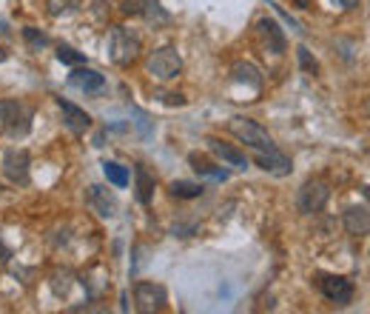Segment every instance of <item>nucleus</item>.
<instances>
[{
	"label": "nucleus",
	"instance_id": "473e14b6",
	"mask_svg": "<svg viewBox=\"0 0 370 314\" xmlns=\"http://www.w3.org/2000/svg\"><path fill=\"white\" fill-rule=\"evenodd\" d=\"M0 60H6V52H4V49H0Z\"/></svg>",
	"mask_w": 370,
	"mask_h": 314
},
{
	"label": "nucleus",
	"instance_id": "20e7f679",
	"mask_svg": "<svg viewBox=\"0 0 370 314\" xmlns=\"http://www.w3.org/2000/svg\"><path fill=\"white\" fill-rule=\"evenodd\" d=\"M134 305L140 314H154V311H165L168 305V291L162 283L154 280H140L134 286Z\"/></svg>",
	"mask_w": 370,
	"mask_h": 314
},
{
	"label": "nucleus",
	"instance_id": "6ab92c4d",
	"mask_svg": "<svg viewBox=\"0 0 370 314\" xmlns=\"http://www.w3.org/2000/svg\"><path fill=\"white\" fill-rule=\"evenodd\" d=\"M168 192H171V197H176V200H194V197H203V186L200 183H191V180H174L171 186H168Z\"/></svg>",
	"mask_w": 370,
	"mask_h": 314
},
{
	"label": "nucleus",
	"instance_id": "c756f323",
	"mask_svg": "<svg viewBox=\"0 0 370 314\" xmlns=\"http://www.w3.org/2000/svg\"><path fill=\"white\" fill-rule=\"evenodd\" d=\"M336 4H339L342 9H356V6L361 4V0H336Z\"/></svg>",
	"mask_w": 370,
	"mask_h": 314
},
{
	"label": "nucleus",
	"instance_id": "9b49d317",
	"mask_svg": "<svg viewBox=\"0 0 370 314\" xmlns=\"http://www.w3.org/2000/svg\"><path fill=\"white\" fill-rule=\"evenodd\" d=\"M342 226H344V232L350 237H364L370 232V212H367V206H350V209H344Z\"/></svg>",
	"mask_w": 370,
	"mask_h": 314
},
{
	"label": "nucleus",
	"instance_id": "5701e85b",
	"mask_svg": "<svg viewBox=\"0 0 370 314\" xmlns=\"http://www.w3.org/2000/svg\"><path fill=\"white\" fill-rule=\"evenodd\" d=\"M23 40H26L29 49H35V52H40V49L49 46V38H46L40 29H35V26H26V29H23Z\"/></svg>",
	"mask_w": 370,
	"mask_h": 314
},
{
	"label": "nucleus",
	"instance_id": "c85d7f7f",
	"mask_svg": "<svg viewBox=\"0 0 370 314\" xmlns=\"http://www.w3.org/2000/svg\"><path fill=\"white\" fill-rule=\"evenodd\" d=\"M12 260V249L4 246V240H0V263H9Z\"/></svg>",
	"mask_w": 370,
	"mask_h": 314
},
{
	"label": "nucleus",
	"instance_id": "a878e982",
	"mask_svg": "<svg viewBox=\"0 0 370 314\" xmlns=\"http://www.w3.org/2000/svg\"><path fill=\"white\" fill-rule=\"evenodd\" d=\"M154 4V0H123V15H131V18H142L145 9Z\"/></svg>",
	"mask_w": 370,
	"mask_h": 314
},
{
	"label": "nucleus",
	"instance_id": "cd10ccee",
	"mask_svg": "<svg viewBox=\"0 0 370 314\" xmlns=\"http://www.w3.org/2000/svg\"><path fill=\"white\" fill-rule=\"evenodd\" d=\"M162 103H168V106H185L189 100H185L182 94H162Z\"/></svg>",
	"mask_w": 370,
	"mask_h": 314
},
{
	"label": "nucleus",
	"instance_id": "f03ea898",
	"mask_svg": "<svg viewBox=\"0 0 370 314\" xmlns=\"http://www.w3.org/2000/svg\"><path fill=\"white\" fill-rule=\"evenodd\" d=\"M142 52L140 38L125 26H111L108 32V58L117 66H131Z\"/></svg>",
	"mask_w": 370,
	"mask_h": 314
},
{
	"label": "nucleus",
	"instance_id": "ddd939ff",
	"mask_svg": "<svg viewBox=\"0 0 370 314\" xmlns=\"http://www.w3.org/2000/svg\"><path fill=\"white\" fill-rule=\"evenodd\" d=\"M89 206L100 217H114L117 215V197L106 186H89Z\"/></svg>",
	"mask_w": 370,
	"mask_h": 314
},
{
	"label": "nucleus",
	"instance_id": "39448f33",
	"mask_svg": "<svg viewBox=\"0 0 370 314\" xmlns=\"http://www.w3.org/2000/svg\"><path fill=\"white\" fill-rule=\"evenodd\" d=\"M182 72V58L174 46H162L157 52H151L148 58V75H154L157 80H174Z\"/></svg>",
	"mask_w": 370,
	"mask_h": 314
},
{
	"label": "nucleus",
	"instance_id": "b1692460",
	"mask_svg": "<svg viewBox=\"0 0 370 314\" xmlns=\"http://www.w3.org/2000/svg\"><path fill=\"white\" fill-rule=\"evenodd\" d=\"M77 6V0H46V12L52 18H63Z\"/></svg>",
	"mask_w": 370,
	"mask_h": 314
},
{
	"label": "nucleus",
	"instance_id": "bb28decb",
	"mask_svg": "<svg viewBox=\"0 0 370 314\" xmlns=\"http://www.w3.org/2000/svg\"><path fill=\"white\" fill-rule=\"evenodd\" d=\"M271 6H274V9L279 12V15H282V21H285V23L291 26V29H296V32H302V26H299V23H296V21H293V18H291V15H288V12H285V9L279 6V4H274V0H271Z\"/></svg>",
	"mask_w": 370,
	"mask_h": 314
},
{
	"label": "nucleus",
	"instance_id": "f8f14e48",
	"mask_svg": "<svg viewBox=\"0 0 370 314\" xmlns=\"http://www.w3.org/2000/svg\"><path fill=\"white\" fill-rule=\"evenodd\" d=\"M257 32H259V38H262V43H265V49L268 52H274V55H282L285 52V32L279 29V23L276 21H271V18H262L259 23H257Z\"/></svg>",
	"mask_w": 370,
	"mask_h": 314
},
{
	"label": "nucleus",
	"instance_id": "7c9ffc66",
	"mask_svg": "<svg viewBox=\"0 0 370 314\" xmlns=\"http://www.w3.org/2000/svg\"><path fill=\"white\" fill-rule=\"evenodd\" d=\"M0 35H4V38L9 35V23H6V21H0Z\"/></svg>",
	"mask_w": 370,
	"mask_h": 314
},
{
	"label": "nucleus",
	"instance_id": "9d476101",
	"mask_svg": "<svg viewBox=\"0 0 370 314\" xmlns=\"http://www.w3.org/2000/svg\"><path fill=\"white\" fill-rule=\"evenodd\" d=\"M69 86L80 89L83 94H100L106 89V77L100 72H94V69H74L69 75Z\"/></svg>",
	"mask_w": 370,
	"mask_h": 314
},
{
	"label": "nucleus",
	"instance_id": "4be33fe9",
	"mask_svg": "<svg viewBox=\"0 0 370 314\" xmlns=\"http://www.w3.org/2000/svg\"><path fill=\"white\" fill-rule=\"evenodd\" d=\"M57 60L66 63V66H83V63H86V55H80L77 49L60 43V46H57Z\"/></svg>",
	"mask_w": 370,
	"mask_h": 314
},
{
	"label": "nucleus",
	"instance_id": "2eb2a0df",
	"mask_svg": "<svg viewBox=\"0 0 370 314\" xmlns=\"http://www.w3.org/2000/svg\"><path fill=\"white\" fill-rule=\"evenodd\" d=\"M206 143H208V148H211L214 154L223 157L225 163H231V166H237V169H248V166H251V163H248V157H245V151H240V148L223 143L220 137H206Z\"/></svg>",
	"mask_w": 370,
	"mask_h": 314
},
{
	"label": "nucleus",
	"instance_id": "1a4fd4ad",
	"mask_svg": "<svg viewBox=\"0 0 370 314\" xmlns=\"http://www.w3.org/2000/svg\"><path fill=\"white\" fill-rule=\"evenodd\" d=\"M57 109H60L63 123H66V129L72 134H86L91 129V114L86 109H80V106H74V103H69L63 97H57Z\"/></svg>",
	"mask_w": 370,
	"mask_h": 314
},
{
	"label": "nucleus",
	"instance_id": "2f4dec72",
	"mask_svg": "<svg viewBox=\"0 0 370 314\" xmlns=\"http://www.w3.org/2000/svg\"><path fill=\"white\" fill-rule=\"evenodd\" d=\"M296 4H299V6H302V9H305V6H308V0H296Z\"/></svg>",
	"mask_w": 370,
	"mask_h": 314
},
{
	"label": "nucleus",
	"instance_id": "f257e3e1",
	"mask_svg": "<svg viewBox=\"0 0 370 314\" xmlns=\"http://www.w3.org/2000/svg\"><path fill=\"white\" fill-rule=\"evenodd\" d=\"M228 131H231L240 143L251 146L254 151H279L276 143H274V137H271V134H268L257 120H251V117L234 114V117L228 120Z\"/></svg>",
	"mask_w": 370,
	"mask_h": 314
},
{
	"label": "nucleus",
	"instance_id": "6e6552de",
	"mask_svg": "<svg viewBox=\"0 0 370 314\" xmlns=\"http://www.w3.org/2000/svg\"><path fill=\"white\" fill-rule=\"evenodd\" d=\"M4 175L18 183V186H26L29 183V166H32V157L26 148H6L4 151Z\"/></svg>",
	"mask_w": 370,
	"mask_h": 314
},
{
	"label": "nucleus",
	"instance_id": "f3484780",
	"mask_svg": "<svg viewBox=\"0 0 370 314\" xmlns=\"http://www.w3.org/2000/svg\"><path fill=\"white\" fill-rule=\"evenodd\" d=\"M231 75H234L237 83H245V86H251V89H262V83H265L262 72H259L251 60H237L234 69H231Z\"/></svg>",
	"mask_w": 370,
	"mask_h": 314
},
{
	"label": "nucleus",
	"instance_id": "412c9836",
	"mask_svg": "<svg viewBox=\"0 0 370 314\" xmlns=\"http://www.w3.org/2000/svg\"><path fill=\"white\" fill-rule=\"evenodd\" d=\"M72 271L69 269H57L55 274H52V288H55V294L57 297H63V294H69V288H72Z\"/></svg>",
	"mask_w": 370,
	"mask_h": 314
},
{
	"label": "nucleus",
	"instance_id": "393cba45",
	"mask_svg": "<svg viewBox=\"0 0 370 314\" xmlns=\"http://www.w3.org/2000/svg\"><path fill=\"white\" fill-rule=\"evenodd\" d=\"M296 58H299V69H302L305 75H316V72H319V63H316V58H313V55H310L305 46H299V49H296Z\"/></svg>",
	"mask_w": 370,
	"mask_h": 314
},
{
	"label": "nucleus",
	"instance_id": "4468645a",
	"mask_svg": "<svg viewBox=\"0 0 370 314\" xmlns=\"http://www.w3.org/2000/svg\"><path fill=\"white\" fill-rule=\"evenodd\" d=\"M257 166L265 169V172H271V175H276V178H285L293 169L291 161H288L282 151H257Z\"/></svg>",
	"mask_w": 370,
	"mask_h": 314
},
{
	"label": "nucleus",
	"instance_id": "a211bd4d",
	"mask_svg": "<svg viewBox=\"0 0 370 314\" xmlns=\"http://www.w3.org/2000/svg\"><path fill=\"white\" fill-rule=\"evenodd\" d=\"M189 163H191V169H194L197 175H203V178H214V180H228V169H220V166L208 163L206 157H200V154H191V157H189Z\"/></svg>",
	"mask_w": 370,
	"mask_h": 314
},
{
	"label": "nucleus",
	"instance_id": "7ed1b4c3",
	"mask_svg": "<svg viewBox=\"0 0 370 314\" xmlns=\"http://www.w3.org/2000/svg\"><path fill=\"white\" fill-rule=\"evenodd\" d=\"M0 129L12 137H23L32 129V109L21 100H0Z\"/></svg>",
	"mask_w": 370,
	"mask_h": 314
},
{
	"label": "nucleus",
	"instance_id": "423d86ee",
	"mask_svg": "<svg viewBox=\"0 0 370 314\" xmlns=\"http://www.w3.org/2000/svg\"><path fill=\"white\" fill-rule=\"evenodd\" d=\"M327 197H330V186L325 180H308L296 195V209L302 215H316L325 209Z\"/></svg>",
	"mask_w": 370,
	"mask_h": 314
},
{
	"label": "nucleus",
	"instance_id": "dca6fc26",
	"mask_svg": "<svg viewBox=\"0 0 370 314\" xmlns=\"http://www.w3.org/2000/svg\"><path fill=\"white\" fill-rule=\"evenodd\" d=\"M134 186H137V200L142 203V206H148L151 200H154V189H157V178L142 166V163H137L134 166Z\"/></svg>",
	"mask_w": 370,
	"mask_h": 314
},
{
	"label": "nucleus",
	"instance_id": "aec40b11",
	"mask_svg": "<svg viewBox=\"0 0 370 314\" xmlns=\"http://www.w3.org/2000/svg\"><path fill=\"white\" fill-rule=\"evenodd\" d=\"M103 175H106V180L114 183L117 189H125V186H128V169L120 166V163H114V161H106V163H103Z\"/></svg>",
	"mask_w": 370,
	"mask_h": 314
},
{
	"label": "nucleus",
	"instance_id": "0eeeda50",
	"mask_svg": "<svg viewBox=\"0 0 370 314\" xmlns=\"http://www.w3.org/2000/svg\"><path fill=\"white\" fill-rule=\"evenodd\" d=\"M316 288L333 305H347L353 300V283L339 274H316Z\"/></svg>",
	"mask_w": 370,
	"mask_h": 314
}]
</instances>
